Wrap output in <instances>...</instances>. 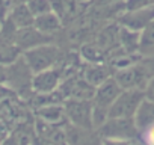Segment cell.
I'll return each mask as SVG.
<instances>
[{"instance_id": "1", "label": "cell", "mask_w": 154, "mask_h": 145, "mask_svg": "<svg viewBox=\"0 0 154 145\" xmlns=\"http://www.w3.org/2000/svg\"><path fill=\"white\" fill-rule=\"evenodd\" d=\"M154 77V57L136 62L127 68L118 69L115 74V80L122 89H140L143 91L148 82Z\"/></svg>"}, {"instance_id": "2", "label": "cell", "mask_w": 154, "mask_h": 145, "mask_svg": "<svg viewBox=\"0 0 154 145\" xmlns=\"http://www.w3.org/2000/svg\"><path fill=\"white\" fill-rule=\"evenodd\" d=\"M23 59L33 74L53 68L60 59V50L51 44H44L23 51Z\"/></svg>"}, {"instance_id": "3", "label": "cell", "mask_w": 154, "mask_h": 145, "mask_svg": "<svg viewBox=\"0 0 154 145\" xmlns=\"http://www.w3.org/2000/svg\"><path fill=\"white\" fill-rule=\"evenodd\" d=\"M145 94L140 89H122L109 109V118H134Z\"/></svg>"}, {"instance_id": "4", "label": "cell", "mask_w": 154, "mask_h": 145, "mask_svg": "<svg viewBox=\"0 0 154 145\" xmlns=\"http://www.w3.org/2000/svg\"><path fill=\"white\" fill-rule=\"evenodd\" d=\"M97 133L106 139L130 140L137 136L139 130L134 124V118H107V121L97 128Z\"/></svg>"}, {"instance_id": "5", "label": "cell", "mask_w": 154, "mask_h": 145, "mask_svg": "<svg viewBox=\"0 0 154 145\" xmlns=\"http://www.w3.org/2000/svg\"><path fill=\"white\" fill-rule=\"evenodd\" d=\"M65 113L72 125L82 128H94L92 124V100H66Z\"/></svg>"}, {"instance_id": "6", "label": "cell", "mask_w": 154, "mask_h": 145, "mask_svg": "<svg viewBox=\"0 0 154 145\" xmlns=\"http://www.w3.org/2000/svg\"><path fill=\"white\" fill-rule=\"evenodd\" d=\"M59 94L63 100H92L95 94V88L89 85L83 77H68L57 88Z\"/></svg>"}, {"instance_id": "7", "label": "cell", "mask_w": 154, "mask_h": 145, "mask_svg": "<svg viewBox=\"0 0 154 145\" xmlns=\"http://www.w3.org/2000/svg\"><path fill=\"white\" fill-rule=\"evenodd\" d=\"M50 41H51V35H45L33 26L18 29L15 33V44L21 51H27L30 48H35V47H39L44 44H50Z\"/></svg>"}, {"instance_id": "8", "label": "cell", "mask_w": 154, "mask_h": 145, "mask_svg": "<svg viewBox=\"0 0 154 145\" xmlns=\"http://www.w3.org/2000/svg\"><path fill=\"white\" fill-rule=\"evenodd\" d=\"M62 77V68H50L41 71L32 79V89L39 94H50L57 89Z\"/></svg>"}, {"instance_id": "9", "label": "cell", "mask_w": 154, "mask_h": 145, "mask_svg": "<svg viewBox=\"0 0 154 145\" xmlns=\"http://www.w3.org/2000/svg\"><path fill=\"white\" fill-rule=\"evenodd\" d=\"M152 20H154V8L133 11V12L121 17L119 21L124 24V27H128L131 30H140V29H145L146 24L151 23Z\"/></svg>"}, {"instance_id": "10", "label": "cell", "mask_w": 154, "mask_h": 145, "mask_svg": "<svg viewBox=\"0 0 154 145\" xmlns=\"http://www.w3.org/2000/svg\"><path fill=\"white\" fill-rule=\"evenodd\" d=\"M66 139L69 145H101L97 134L91 133L89 128H82L72 124L66 127Z\"/></svg>"}, {"instance_id": "11", "label": "cell", "mask_w": 154, "mask_h": 145, "mask_svg": "<svg viewBox=\"0 0 154 145\" xmlns=\"http://www.w3.org/2000/svg\"><path fill=\"white\" fill-rule=\"evenodd\" d=\"M83 79L89 85L97 88L107 79H110V66L106 63H91L83 71Z\"/></svg>"}, {"instance_id": "12", "label": "cell", "mask_w": 154, "mask_h": 145, "mask_svg": "<svg viewBox=\"0 0 154 145\" xmlns=\"http://www.w3.org/2000/svg\"><path fill=\"white\" fill-rule=\"evenodd\" d=\"M8 18L15 24L17 29H24V27H30L33 26V21H35V17L33 14L30 12V9L27 8L26 3H18V5H14Z\"/></svg>"}, {"instance_id": "13", "label": "cell", "mask_w": 154, "mask_h": 145, "mask_svg": "<svg viewBox=\"0 0 154 145\" xmlns=\"http://www.w3.org/2000/svg\"><path fill=\"white\" fill-rule=\"evenodd\" d=\"M134 124L139 131L145 130L146 127L154 124V103L143 100L134 115Z\"/></svg>"}, {"instance_id": "14", "label": "cell", "mask_w": 154, "mask_h": 145, "mask_svg": "<svg viewBox=\"0 0 154 145\" xmlns=\"http://www.w3.org/2000/svg\"><path fill=\"white\" fill-rule=\"evenodd\" d=\"M119 44L122 45L125 53L133 54L137 50H140V33L128 27H121L119 29Z\"/></svg>"}, {"instance_id": "15", "label": "cell", "mask_w": 154, "mask_h": 145, "mask_svg": "<svg viewBox=\"0 0 154 145\" xmlns=\"http://www.w3.org/2000/svg\"><path fill=\"white\" fill-rule=\"evenodd\" d=\"M21 50L17 47V44L11 39L0 38V65L9 66L15 60L20 59Z\"/></svg>"}, {"instance_id": "16", "label": "cell", "mask_w": 154, "mask_h": 145, "mask_svg": "<svg viewBox=\"0 0 154 145\" xmlns=\"http://www.w3.org/2000/svg\"><path fill=\"white\" fill-rule=\"evenodd\" d=\"M33 27H36L39 32L45 35H51L53 32H57L60 29V18L54 12H47L44 15L35 17Z\"/></svg>"}, {"instance_id": "17", "label": "cell", "mask_w": 154, "mask_h": 145, "mask_svg": "<svg viewBox=\"0 0 154 145\" xmlns=\"http://www.w3.org/2000/svg\"><path fill=\"white\" fill-rule=\"evenodd\" d=\"M119 26H109L106 29H103L98 35V39H97V44L104 48L106 51H110L112 48H115L118 44H119Z\"/></svg>"}, {"instance_id": "18", "label": "cell", "mask_w": 154, "mask_h": 145, "mask_svg": "<svg viewBox=\"0 0 154 145\" xmlns=\"http://www.w3.org/2000/svg\"><path fill=\"white\" fill-rule=\"evenodd\" d=\"M80 53L91 63H104V60L107 59V51L101 48L98 44H86L82 47Z\"/></svg>"}, {"instance_id": "19", "label": "cell", "mask_w": 154, "mask_h": 145, "mask_svg": "<svg viewBox=\"0 0 154 145\" xmlns=\"http://www.w3.org/2000/svg\"><path fill=\"white\" fill-rule=\"evenodd\" d=\"M65 113V109H62L57 104H45L41 106V109L38 110V115L42 118V121L45 122H57Z\"/></svg>"}, {"instance_id": "20", "label": "cell", "mask_w": 154, "mask_h": 145, "mask_svg": "<svg viewBox=\"0 0 154 145\" xmlns=\"http://www.w3.org/2000/svg\"><path fill=\"white\" fill-rule=\"evenodd\" d=\"M26 5L30 9V12L33 14V17H39V15H44L47 12H51L50 0H29Z\"/></svg>"}, {"instance_id": "21", "label": "cell", "mask_w": 154, "mask_h": 145, "mask_svg": "<svg viewBox=\"0 0 154 145\" xmlns=\"http://www.w3.org/2000/svg\"><path fill=\"white\" fill-rule=\"evenodd\" d=\"M151 48H154V20L148 23L140 33V50L148 51Z\"/></svg>"}, {"instance_id": "22", "label": "cell", "mask_w": 154, "mask_h": 145, "mask_svg": "<svg viewBox=\"0 0 154 145\" xmlns=\"http://www.w3.org/2000/svg\"><path fill=\"white\" fill-rule=\"evenodd\" d=\"M14 6V0H0V24H2Z\"/></svg>"}, {"instance_id": "23", "label": "cell", "mask_w": 154, "mask_h": 145, "mask_svg": "<svg viewBox=\"0 0 154 145\" xmlns=\"http://www.w3.org/2000/svg\"><path fill=\"white\" fill-rule=\"evenodd\" d=\"M140 133H142V137H143L145 145H154V124L149 125V127H146Z\"/></svg>"}, {"instance_id": "24", "label": "cell", "mask_w": 154, "mask_h": 145, "mask_svg": "<svg viewBox=\"0 0 154 145\" xmlns=\"http://www.w3.org/2000/svg\"><path fill=\"white\" fill-rule=\"evenodd\" d=\"M143 94H145V100H148V101L154 103V77L148 82L146 88L143 89Z\"/></svg>"}, {"instance_id": "25", "label": "cell", "mask_w": 154, "mask_h": 145, "mask_svg": "<svg viewBox=\"0 0 154 145\" xmlns=\"http://www.w3.org/2000/svg\"><path fill=\"white\" fill-rule=\"evenodd\" d=\"M103 145H130V140H121V139H106Z\"/></svg>"}, {"instance_id": "26", "label": "cell", "mask_w": 154, "mask_h": 145, "mask_svg": "<svg viewBox=\"0 0 154 145\" xmlns=\"http://www.w3.org/2000/svg\"><path fill=\"white\" fill-rule=\"evenodd\" d=\"M6 77H8V71H6V66H5V65H0V83L6 82Z\"/></svg>"}, {"instance_id": "27", "label": "cell", "mask_w": 154, "mask_h": 145, "mask_svg": "<svg viewBox=\"0 0 154 145\" xmlns=\"http://www.w3.org/2000/svg\"><path fill=\"white\" fill-rule=\"evenodd\" d=\"M29 0H14V5H18V3H27Z\"/></svg>"}, {"instance_id": "28", "label": "cell", "mask_w": 154, "mask_h": 145, "mask_svg": "<svg viewBox=\"0 0 154 145\" xmlns=\"http://www.w3.org/2000/svg\"><path fill=\"white\" fill-rule=\"evenodd\" d=\"M130 145H137V143H130Z\"/></svg>"}]
</instances>
